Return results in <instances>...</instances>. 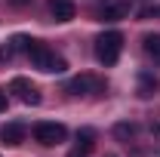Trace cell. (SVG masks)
Here are the masks:
<instances>
[{"label":"cell","mask_w":160,"mask_h":157,"mask_svg":"<svg viewBox=\"0 0 160 157\" xmlns=\"http://www.w3.org/2000/svg\"><path fill=\"white\" fill-rule=\"evenodd\" d=\"M9 93H16V99H22L25 105H40L37 86H34L31 80H25V77H16V80H12V83H9Z\"/></svg>","instance_id":"cell-5"},{"label":"cell","mask_w":160,"mask_h":157,"mask_svg":"<svg viewBox=\"0 0 160 157\" xmlns=\"http://www.w3.org/2000/svg\"><path fill=\"white\" fill-rule=\"evenodd\" d=\"M136 93H139V99L157 96V93H160V80L154 77L151 71H142V74H139V89H136Z\"/></svg>","instance_id":"cell-9"},{"label":"cell","mask_w":160,"mask_h":157,"mask_svg":"<svg viewBox=\"0 0 160 157\" xmlns=\"http://www.w3.org/2000/svg\"><path fill=\"white\" fill-rule=\"evenodd\" d=\"M114 136H117L120 142H129V139L136 136V123H117V126H114Z\"/></svg>","instance_id":"cell-13"},{"label":"cell","mask_w":160,"mask_h":157,"mask_svg":"<svg viewBox=\"0 0 160 157\" xmlns=\"http://www.w3.org/2000/svg\"><path fill=\"white\" fill-rule=\"evenodd\" d=\"M92 145H96V133H92V129H80L77 133V145L71 148L68 157H86L89 151H92Z\"/></svg>","instance_id":"cell-8"},{"label":"cell","mask_w":160,"mask_h":157,"mask_svg":"<svg viewBox=\"0 0 160 157\" xmlns=\"http://www.w3.org/2000/svg\"><path fill=\"white\" fill-rule=\"evenodd\" d=\"M142 49L154 65H160V34H145L142 37Z\"/></svg>","instance_id":"cell-10"},{"label":"cell","mask_w":160,"mask_h":157,"mask_svg":"<svg viewBox=\"0 0 160 157\" xmlns=\"http://www.w3.org/2000/svg\"><path fill=\"white\" fill-rule=\"evenodd\" d=\"M0 111H6V93L0 89Z\"/></svg>","instance_id":"cell-16"},{"label":"cell","mask_w":160,"mask_h":157,"mask_svg":"<svg viewBox=\"0 0 160 157\" xmlns=\"http://www.w3.org/2000/svg\"><path fill=\"white\" fill-rule=\"evenodd\" d=\"M96 16L102 22H120V19L129 16V6L126 3H102L99 9H96Z\"/></svg>","instance_id":"cell-6"},{"label":"cell","mask_w":160,"mask_h":157,"mask_svg":"<svg viewBox=\"0 0 160 157\" xmlns=\"http://www.w3.org/2000/svg\"><path fill=\"white\" fill-rule=\"evenodd\" d=\"M31 43H34L31 37H25V34H16V37L9 40V49H12V53H28V49H31Z\"/></svg>","instance_id":"cell-12"},{"label":"cell","mask_w":160,"mask_h":157,"mask_svg":"<svg viewBox=\"0 0 160 157\" xmlns=\"http://www.w3.org/2000/svg\"><path fill=\"white\" fill-rule=\"evenodd\" d=\"M151 136L154 142H160V120H151Z\"/></svg>","instance_id":"cell-14"},{"label":"cell","mask_w":160,"mask_h":157,"mask_svg":"<svg viewBox=\"0 0 160 157\" xmlns=\"http://www.w3.org/2000/svg\"><path fill=\"white\" fill-rule=\"evenodd\" d=\"M74 13H77L74 0H49V16H52L56 22H71Z\"/></svg>","instance_id":"cell-7"},{"label":"cell","mask_w":160,"mask_h":157,"mask_svg":"<svg viewBox=\"0 0 160 157\" xmlns=\"http://www.w3.org/2000/svg\"><path fill=\"white\" fill-rule=\"evenodd\" d=\"M120 49H123V34L120 31H105L96 37V59L102 65H114L120 59Z\"/></svg>","instance_id":"cell-2"},{"label":"cell","mask_w":160,"mask_h":157,"mask_svg":"<svg viewBox=\"0 0 160 157\" xmlns=\"http://www.w3.org/2000/svg\"><path fill=\"white\" fill-rule=\"evenodd\" d=\"M68 93L71 96H99V93H105V83L92 74H80L68 83Z\"/></svg>","instance_id":"cell-4"},{"label":"cell","mask_w":160,"mask_h":157,"mask_svg":"<svg viewBox=\"0 0 160 157\" xmlns=\"http://www.w3.org/2000/svg\"><path fill=\"white\" fill-rule=\"evenodd\" d=\"M65 136H68V129H65L62 123H37V126H34V139H37L40 145H46V148L62 145Z\"/></svg>","instance_id":"cell-3"},{"label":"cell","mask_w":160,"mask_h":157,"mask_svg":"<svg viewBox=\"0 0 160 157\" xmlns=\"http://www.w3.org/2000/svg\"><path fill=\"white\" fill-rule=\"evenodd\" d=\"M31 0H9V6H28Z\"/></svg>","instance_id":"cell-15"},{"label":"cell","mask_w":160,"mask_h":157,"mask_svg":"<svg viewBox=\"0 0 160 157\" xmlns=\"http://www.w3.org/2000/svg\"><path fill=\"white\" fill-rule=\"evenodd\" d=\"M28 59H31V65L34 68H40V71H46V74H62L65 68H68V62L62 59V56H56L49 46H43V43H31V49H28Z\"/></svg>","instance_id":"cell-1"},{"label":"cell","mask_w":160,"mask_h":157,"mask_svg":"<svg viewBox=\"0 0 160 157\" xmlns=\"http://www.w3.org/2000/svg\"><path fill=\"white\" fill-rule=\"evenodd\" d=\"M0 136H3V142H6V145H19L22 139H25V126H22V123H6Z\"/></svg>","instance_id":"cell-11"}]
</instances>
